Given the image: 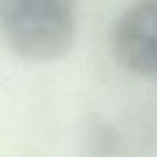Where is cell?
I'll return each instance as SVG.
<instances>
[{
	"mask_svg": "<svg viewBox=\"0 0 157 157\" xmlns=\"http://www.w3.org/2000/svg\"><path fill=\"white\" fill-rule=\"evenodd\" d=\"M0 28L20 58L56 60L76 38V0H0Z\"/></svg>",
	"mask_w": 157,
	"mask_h": 157,
	"instance_id": "obj_1",
	"label": "cell"
},
{
	"mask_svg": "<svg viewBox=\"0 0 157 157\" xmlns=\"http://www.w3.org/2000/svg\"><path fill=\"white\" fill-rule=\"evenodd\" d=\"M111 46L125 70L157 78V0H137L119 16Z\"/></svg>",
	"mask_w": 157,
	"mask_h": 157,
	"instance_id": "obj_2",
	"label": "cell"
}]
</instances>
